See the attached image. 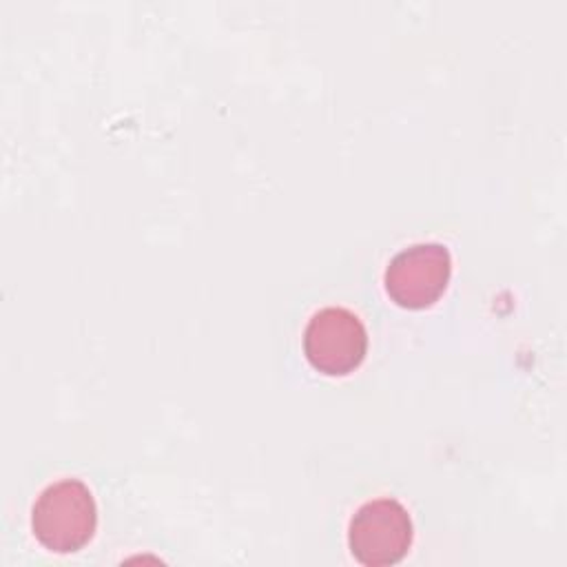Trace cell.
<instances>
[{
    "instance_id": "obj_3",
    "label": "cell",
    "mask_w": 567,
    "mask_h": 567,
    "mask_svg": "<svg viewBox=\"0 0 567 567\" xmlns=\"http://www.w3.org/2000/svg\"><path fill=\"white\" fill-rule=\"evenodd\" d=\"M306 361L326 377L354 372L368 352V330L359 315L343 306H326L312 312L303 328Z\"/></svg>"
},
{
    "instance_id": "obj_1",
    "label": "cell",
    "mask_w": 567,
    "mask_h": 567,
    "mask_svg": "<svg viewBox=\"0 0 567 567\" xmlns=\"http://www.w3.org/2000/svg\"><path fill=\"white\" fill-rule=\"evenodd\" d=\"M31 529L53 554H75L86 547L97 529V505L89 485L80 478L47 485L33 503Z\"/></svg>"
},
{
    "instance_id": "obj_2",
    "label": "cell",
    "mask_w": 567,
    "mask_h": 567,
    "mask_svg": "<svg viewBox=\"0 0 567 567\" xmlns=\"http://www.w3.org/2000/svg\"><path fill=\"white\" fill-rule=\"evenodd\" d=\"M414 540V525L396 498L383 496L363 503L348 523V547L365 567L401 563Z\"/></svg>"
},
{
    "instance_id": "obj_4",
    "label": "cell",
    "mask_w": 567,
    "mask_h": 567,
    "mask_svg": "<svg viewBox=\"0 0 567 567\" xmlns=\"http://www.w3.org/2000/svg\"><path fill=\"white\" fill-rule=\"evenodd\" d=\"M450 277V250L439 241H419L399 250L388 261L383 286L396 306L408 310H423L443 297Z\"/></svg>"
}]
</instances>
